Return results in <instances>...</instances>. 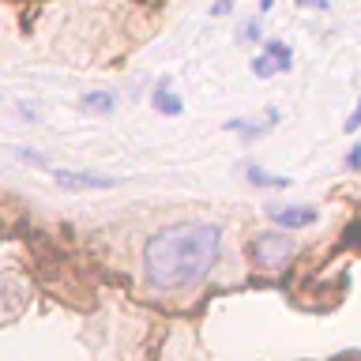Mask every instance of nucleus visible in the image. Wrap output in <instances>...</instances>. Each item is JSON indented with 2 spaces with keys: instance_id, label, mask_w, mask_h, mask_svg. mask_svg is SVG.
I'll use <instances>...</instances> for the list:
<instances>
[{
  "instance_id": "nucleus-10",
  "label": "nucleus",
  "mask_w": 361,
  "mask_h": 361,
  "mask_svg": "<svg viewBox=\"0 0 361 361\" xmlns=\"http://www.w3.org/2000/svg\"><path fill=\"white\" fill-rule=\"evenodd\" d=\"M252 75L256 79H271V75H279V68L271 64L267 56H256V61H252Z\"/></svg>"
},
{
  "instance_id": "nucleus-16",
  "label": "nucleus",
  "mask_w": 361,
  "mask_h": 361,
  "mask_svg": "<svg viewBox=\"0 0 361 361\" xmlns=\"http://www.w3.org/2000/svg\"><path fill=\"white\" fill-rule=\"evenodd\" d=\"M271 4H275V0H259V11H271Z\"/></svg>"
},
{
  "instance_id": "nucleus-7",
  "label": "nucleus",
  "mask_w": 361,
  "mask_h": 361,
  "mask_svg": "<svg viewBox=\"0 0 361 361\" xmlns=\"http://www.w3.org/2000/svg\"><path fill=\"white\" fill-rule=\"evenodd\" d=\"M264 56L279 68V72H290V68H293V49H290L286 42H279V38L264 42Z\"/></svg>"
},
{
  "instance_id": "nucleus-9",
  "label": "nucleus",
  "mask_w": 361,
  "mask_h": 361,
  "mask_svg": "<svg viewBox=\"0 0 361 361\" xmlns=\"http://www.w3.org/2000/svg\"><path fill=\"white\" fill-rule=\"evenodd\" d=\"M79 106L90 109V113H113L117 98H113L109 90H90V94H83V102H79Z\"/></svg>"
},
{
  "instance_id": "nucleus-3",
  "label": "nucleus",
  "mask_w": 361,
  "mask_h": 361,
  "mask_svg": "<svg viewBox=\"0 0 361 361\" xmlns=\"http://www.w3.org/2000/svg\"><path fill=\"white\" fill-rule=\"evenodd\" d=\"M53 169V166H49ZM56 185L68 188V192H79V188H113L117 180L113 177H98V173H79V169H53Z\"/></svg>"
},
{
  "instance_id": "nucleus-1",
  "label": "nucleus",
  "mask_w": 361,
  "mask_h": 361,
  "mask_svg": "<svg viewBox=\"0 0 361 361\" xmlns=\"http://www.w3.org/2000/svg\"><path fill=\"white\" fill-rule=\"evenodd\" d=\"M222 248V230L214 222H169L143 245V279L158 293L192 290L207 279Z\"/></svg>"
},
{
  "instance_id": "nucleus-4",
  "label": "nucleus",
  "mask_w": 361,
  "mask_h": 361,
  "mask_svg": "<svg viewBox=\"0 0 361 361\" xmlns=\"http://www.w3.org/2000/svg\"><path fill=\"white\" fill-rule=\"evenodd\" d=\"M256 252H259V259H264L267 267H279L282 259L293 252V245L282 233H264V237H256Z\"/></svg>"
},
{
  "instance_id": "nucleus-13",
  "label": "nucleus",
  "mask_w": 361,
  "mask_h": 361,
  "mask_svg": "<svg viewBox=\"0 0 361 361\" xmlns=\"http://www.w3.org/2000/svg\"><path fill=\"white\" fill-rule=\"evenodd\" d=\"M298 8H312V11H327L331 4L327 0H298Z\"/></svg>"
},
{
  "instance_id": "nucleus-15",
  "label": "nucleus",
  "mask_w": 361,
  "mask_h": 361,
  "mask_svg": "<svg viewBox=\"0 0 361 361\" xmlns=\"http://www.w3.org/2000/svg\"><path fill=\"white\" fill-rule=\"evenodd\" d=\"M241 38H245V42H259V27H256V23H248V27H245V34H241Z\"/></svg>"
},
{
  "instance_id": "nucleus-11",
  "label": "nucleus",
  "mask_w": 361,
  "mask_h": 361,
  "mask_svg": "<svg viewBox=\"0 0 361 361\" xmlns=\"http://www.w3.org/2000/svg\"><path fill=\"white\" fill-rule=\"evenodd\" d=\"M361 128V98H357V106H354V113L346 117V132H357Z\"/></svg>"
},
{
  "instance_id": "nucleus-12",
  "label": "nucleus",
  "mask_w": 361,
  "mask_h": 361,
  "mask_svg": "<svg viewBox=\"0 0 361 361\" xmlns=\"http://www.w3.org/2000/svg\"><path fill=\"white\" fill-rule=\"evenodd\" d=\"M346 169H361V143H357V147H350V154H346Z\"/></svg>"
},
{
  "instance_id": "nucleus-6",
  "label": "nucleus",
  "mask_w": 361,
  "mask_h": 361,
  "mask_svg": "<svg viewBox=\"0 0 361 361\" xmlns=\"http://www.w3.org/2000/svg\"><path fill=\"white\" fill-rule=\"evenodd\" d=\"M151 106L162 113V117H180L185 102H180V94H173V90H169V79H162V83H158V90L151 94Z\"/></svg>"
},
{
  "instance_id": "nucleus-5",
  "label": "nucleus",
  "mask_w": 361,
  "mask_h": 361,
  "mask_svg": "<svg viewBox=\"0 0 361 361\" xmlns=\"http://www.w3.org/2000/svg\"><path fill=\"white\" fill-rule=\"evenodd\" d=\"M275 124H279V109H267L259 124H252V121H226L222 128H226V132H237L241 140H259V135H267Z\"/></svg>"
},
{
  "instance_id": "nucleus-14",
  "label": "nucleus",
  "mask_w": 361,
  "mask_h": 361,
  "mask_svg": "<svg viewBox=\"0 0 361 361\" xmlns=\"http://www.w3.org/2000/svg\"><path fill=\"white\" fill-rule=\"evenodd\" d=\"M233 8V0H214V8H211V16H226V11Z\"/></svg>"
},
{
  "instance_id": "nucleus-8",
  "label": "nucleus",
  "mask_w": 361,
  "mask_h": 361,
  "mask_svg": "<svg viewBox=\"0 0 361 361\" xmlns=\"http://www.w3.org/2000/svg\"><path fill=\"white\" fill-rule=\"evenodd\" d=\"M245 177H248V185H256V188H290V177H275V173H267V169H259L256 162L245 166Z\"/></svg>"
},
{
  "instance_id": "nucleus-2",
  "label": "nucleus",
  "mask_w": 361,
  "mask_h": 361,
  "mask_svg": "<svg viewBox=\"0 0 361 361\" xmlns=\"http://www.w3.org/2000/svg\"><path fill=\"white\" fill-rule=\"evenodd\" d=\"M267 219L282 226V230H301V226H312L316 219H320V211L309 207V203H290V207H267Z\"/></svg>"
}]
</instances>
